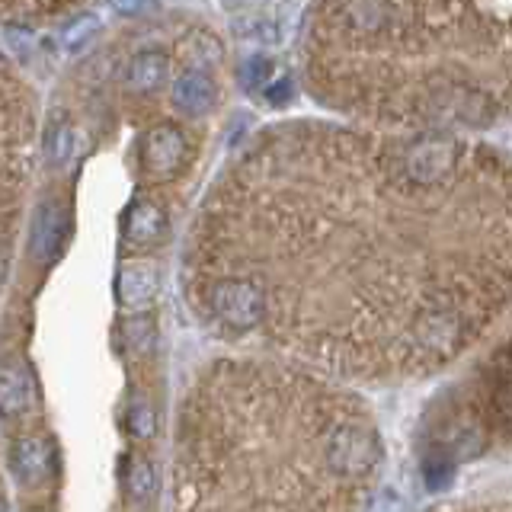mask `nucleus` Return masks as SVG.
<instances>
[{"label":"nucleus","mask_w":512,"mask_h":512,"mask_svg":"<svg viewBox=\"0 0 512 512\" xmlns=\"http://www.w3.org/2000/svg\"><path fill=\"white\" fill-rule=\"evenodd\" d=\"M186 298L324 378H426L512 308V160L471 135L272 125L192 221Z\"/></svg>","instance_id":"nucleus-1"},{"label":"nucleus","mask_w":512,"mask_h":512,"mask_svg":"<svg viewBox=\"0 0 512 512\" xmlns=\"http://www.w3.org/2000/svg\"><path fill=\"white\" fill-rule=\"evenodd\" d=\"M381 432L346 384L276 356L205 365L176 420V512H362Z\"/></svg>","instance_id":"nucleus-2"},{"label":"nucleus","mask_w":512,"mask_h":512,"mask_svg":"<svg viewBox=\"0 0 512 512\" xmlns=\"http://www.w3.org/2000/svg\"><path fill=\"white\" fill-rule=\"evenodd\" d=\"M301 58L314 100L375 128L464 135L512 119V7L317 4Z\"/></svg>","instance_id":"nucleus-3"},{"label":"nucleus","mask_w":512,"mask_h":512,"mask_svg":"<svg viewBox=\"0 0 512 512\" xmlns=\"http://www.w3.org/2000/svg\"><path fill=\"white\" fill-rule=\"evenodd\" d=\"M442 423L474 452H484L490 439L512 442V336L487 362L468 397L442 416Z\"/></svg>","instance_id":"nucleus-4"},{"label":"nucleus","mask_w":512,"mask_h":512,"mask_svg":"<svg viewBox=\"0 0 512 512\" xmlns=\"http://www.w3.org/2000/svg\"><path fill=\"white\" fill-rule=\"evenodd\" d=\"M32 148V96L16 80L13 68H4V196H7V237H13L20 189L29 176Z\"/></svg>","instance_id":"nucleus-5"},{"label":"nucleus","mask_w":512,"mask_h":512,"mask_svg":"<svg viewBox=\"0 0 512 512\" xmlns=\"http://www.w3.org/2000/svg\"><path fill=\"white\" fill-rule=\"evenodd\" d=\"M138 157H141V170L151 176V180L167 183L176 173L186 167L189 160V138L180 125L173 122H157L138 141Z\"/></svg>","instance_id":"nucleus-6"},{"label":"nucleus","mask_w":512,"mask_h":512,"mask_svg":"<svg viewBox=\"0 0 512 512\" xmlns=\"http://www.w3.org/2000/svg\"><path fill=\"white\" fill-rule=\"evenodd\" d=\"M7 464L23 490H42L55 474V442L45 432H23L7 448Z\"/></svg>","instance_id":"nucleus-7"},{"label":"nucleus","mask_w":512,"mask_h":512,"mask_svg":"<svg viewBox=\"0 0 512 512\" xmlns=\"http://www.w3.org/2000/svg\"><path fill=\"white\" fill-rule=\"evenodd\" d=\"M71 231V212L61 199H45L29 221V256L39 266L52 263Z\"/></svg>","instance_id":"nucleus-8"},{"label":"nucleus","mask_w":512,"mask_h":512,"mask_svg":"<svg viewBox=\"0 0 512 512\" xmlns=\"http://www.w3.org/2000/svg\"><path fill=\"white\" fill-rule=\"evenodd\" d=\"M170 228V215H167V205L160 202L151 192H138L135 202L128 205V215H125V237L128 244L135 247H151L157 240L167 237Z\"/></svg>","instance_id":"nucleus-9"},{"label":"nucleus","mask_w":512,"mask_h":512,"mask_svg":"<svg viewBox=\"0 0 512 512\" xmlns=\"http://www.w3.org/2000/svg\"><path fill=\"white\" fill-rule=\"evenodd\" d=\"M116 295L128 314H144L157 298V266L151 260H125L119 266Z\"/></svg>","instance_id":"nucleus-10"},{"label":"nucleus","mask_w":512,"mask_h":512,"mask_svg":"<svg viewBox=\"0 0 512 512\" xmlns=\"http://www.w3.org/2000/svg\"><path fill=\"white\" fill-rule=\"evenodd\" d=\"M215 103H218V84L205 68H186L173 80V106L183 116L199 119L205 112H212Z\"/></svg>","instance_id":"nucleus-11"},{"label":"nucleus","mask_w":512,"mask_h":512,"mask_svg":"<svg viewBox=\"0 0 512 512\" xmlns=\"http://www.w3.org/2000/svg\"><path fill=\"white\" fill-rule=\"evenodd\" d=\"M32 404H36V378H32L23 359L10 356L4 362V372H0V407H4V416L7 420L26 416Z\"/></svg>","instance_id":"nucleus-12"},{"label":"nucleus","mask_w":512,"mask_h":512,"mask_svg":"<svg viewBox=\"0 0 512 512\" xmlns=\"http://www.w3.org/2000/svg\"><path fill=\"white\" fill-rule=\"evenodd\" d=\"M170 77V55L164 48H141L125 64V87L132 93H154Z\"/></svg>","instance_id":"nucleus-13"},{"label":"nucleus","mask_w":512,"mask_h":512,"mask_svg":"<svg viewBox=\"0 0 512 512\" xmlns=\"http://www.w3.org/2000/svg\"><path fill=\"white\" fill-rule=\"evenodd\" d=\"M77 154V132H74V122L68 116H58L52 119L45 132V160L52 167H64L68 160Z\"/></svg>","instance_id":"nucleus-14"},{"label":"nucleus","mask_w":512,"mask_h":512,"mask_svg":"<svg viewBox=\"0 0 512 512\" xmlns=\"http://www.w3.org/2000/svg\"><path fill=\"white\" fill-rule=\"evenodd\" d=\"M240 77H244V84H247L250 90L263 93V96H266V90L279 80L276 64H272L269 58H263V55L247 58V61H244V68H240Z\"/></svg>","instance_id":"nucleus-15"},{"label":"nucleus","mask_w":512,"mask_h":512,"mask_svg":"<svg viewBox=\"0 0 512 512\" xmlns=\"http://www.w3.org/2000/svg\"><path fill=\"white\" fill-rule=\"evenodd\" d=\"M128 429H132L135 439H151L157 429V413L151 407L148 397H135L128 404Z\"/></svg>","instance_id":"nucleus-16"},{"label":"nucleus","mask_w":512,"mask_h":512,"mask_svg":"<svg viewBox=\"0 0 512 512\" xmlns=\"http://www.w3.org/2000/svg\"><path fill=\"white\" fill-rule=\"evenodd\" d=\"M96 29H100V20H96L93 13H77L74 20L64 26L61 39H64V48H71V52H77V48H84L93 36Z\"/></svg>","instance_id":"nucleus-17"},{"label":"nucleus","mask_w":512,"mask_h":512,"mask_svg":"<svg viewBox=\"0 0 512 512\" xmlns=\"http://www.w3.org/2000/svg\"><path fill=\"white\" fill-rule=\"evenodd\" d=\"M154 484H157V477L148 458H135L132 468H128V493H132V500L144 503L154 493Z\"/></svg>","instance_id":"nucleus-18"},{"label":"nucleus","mask_w":512,"mask_h":512,"mask_svg":"<svg viewBox=\"0 0 512 512\" xmlns=\"http://www.w3.org/2000/svg\"><path fill=\"white\" fill-rule=\"evenodd\" d=\"M151 333H154V324L144 314L132 317L128 320V327H125V343H128V352H144L151 346Z\"/></svg>","instance_id":"nucleus-19"},{"label":"nucleus","mask_w":512,"mask_h":512,"mask_svg":"<svg viewBox=\"0 0 512 512\" xmlns=\"http://www.w3.org/2000/svg\"><path fill=\"white\" fill-rule=\"evenodd\" d=\"M429 512H512L509 500H464V503H445Z\"/></svg>","instance_id":"nucleus-20"}]
</instances>
